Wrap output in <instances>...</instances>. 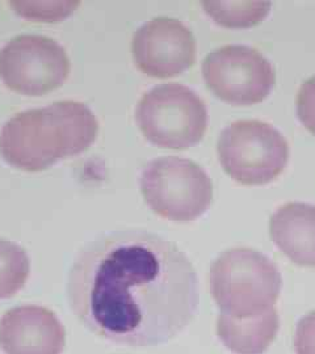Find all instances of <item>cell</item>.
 <instances>
[{
	"label": "cell",
	"mask_w": 315,
	"mask_h": 354,
	"mask_svg": "<svg viewBox=\"0 0 315 354\" xmlns=\"http://www.w3.org/2000/svg\"><path fill=\"white\" fill-rule=\"evenodd\" d=\"M278 266L262 252L233 248L221 253L209 273L219 314L235 319L259 317L276 308L281 291Z\"/></svg>",
	"instance_id": "3957f363"
},
{
	"label": "cell",
	"mask_w": 315,
	"mask_h": 354,
	"mask_svg": "<svg viewBox=\"0 0 315 354\" xmlns=\"http://www.w3.org/2000/svg\"><path fill=\"white\" fill-rule=\"evenodd\" d=\"M99 122L83 102H57L11 117L0 131V155L17 169L37 172L95 142Z\"/></svg>",
	"instance_id": "7a4b0ae2"
},
{
	"label": "cell",
	"mask_w": 315,
	"mask_h": 354,
	"mask_svg": "<svg viewBox=\"0 0 315 354\" xmlns=\"http://www.w3.org/2000/svg\"><path fill=\"white\" fill-rule=\"evenodd\" d=\"M67 298L95 335L118 345L152 346L188 327L199 307V283L175 243L139 230L114 231L76 254Z\"/></svg>",
	"instance_id": "6da1fadb"
},
{
	"label": "cell",
	"mask_w": 315,
	"mask_h": 354,
	"mask_svg": "<svg viewBox=\"0 0 315 354\" xmlns=\"http://www.w3.org/2000/svg\"><path fill=\"white\" fill-rule=\"evenodd\" d=\"M136 121L152 145L183 150L202 140L208 127V109L201 97L187 86L159 84L141 97Z\"/></svg>",
	"instance_id": "277c9868"
},
{
	"label": "cell",
	"mask_w": 315,
	"mask_h": 354,
	"mask_svg": "<svg viewBox=\"0 0 315 354\" xmlns=\"http://www.w3.org/2000/svg\"><path fill=\"white\" fill-rule=\"evenodd\" d=\"M139 184L152 212L170 221L197 219L213 198V184L205 169L179 156L152 159L143 167Z\"/></svg>",
	"instance_id": "5b68a950"
},
{
	"label": "cell",
	"mask_w": 315,
	"mask_h": 354,
	"mask_svg": "<svg viewBox=\"0 0 315 354\" xmlns=\"http://www.w3.org/2000/svg\"><path fill=\"white\" fill-rule=\"evenodd\" d=\"M297 115L303 127L315 136V75L303 82L298 91Z\"/></svg>",
	"instance_id": "2e32d148"
},
{
	"label": "cell",
	"mask_w": 315,
	"mask_h": 354,
	"mask_svg": "<svg viewBox=\"0 0 315 354\" xmlns=\"http://www.w3.org/2000/svg\"><path fill=\"white\" fill-rule=\"evenodd\" d=\"M271 1H202L204 11L217 24L226 28H249L264 20L271 11Z\"/></svg>",
	"instance_id": "4fadbf2b"
},
{
	"label": "cell",
	"mask_w": 315,
	"mask_h": 354,
	"mask_svg": "<svg viewBox=\"0 0 315 354\" xmlns=\"http://www.w3.org/2000/svg\"><path fill=\"white\" fill-rule=\"evenodd\" d=\"M29 270L26 250L13 241L0 239V299L11 298L21 290Z\"/></svg>",
	"instance_id": "5bb4252c"
},
{
	"label": "cell",
	"mask_w": 315,
	"mask_h": 354,
	"mask_svg": "<svg viewBox=\"0 0 315 354\" xmlns=\"http://www.w3.org/2000/svg\"><path fill=\"white\" fill-rule=\"evenodd\" d=\"M61 44L39 35H21L0 49V77L15 92L41 96L61 87L70 74Z\"/></svg>",
	"instance_id": "52a82bcc"
},
{
	"label": "cell",
	"mask_w": 315,
	"mask_h": 354,
	"mask_svg": "<svg viewBox=\"0 0 315 354\" xmlns=\"http://www.w3.org/2000/svg\"><path fill=\"white\" fill-rule=\"evenodd\" d=\"M294 349L297 354H315V311L300 319L294 335Z\"/></svg>",
	"instance_id": "e0dca14e"
},
{
	"label": "cell",
	"mask_w": 315,
	"mask_h": 354,
	"mask_svg": "<svg viewBox=\"0 0 315 354\" xmlns=\"http://www.w3.org/2000/svg\"><path fill=\"white\" fill-rule=\"evenodd\" d=\"M202 77L222 102L251 105L271 93L276 75L260 51L247 45H226L205 57Z\"/></svg>",
	"instance_id": "ba28073f"
},
{
	"label": "cell",
	"mask_w": 315,
	"mask_h": 354,
	"mask_svg": "<svg viewBox=\"0 0 315 354\" xmlns=\"http://www.w3.org/2000/svg\"><path fill=\"white\" fill-rule=\"evenodd\" d=\"M11 6L15 7L13 10L20 15L26 16L29 20H45V21H55L62 20L66 16L75 10L78 3L74 1H60V3H51V7L46 8V3H42L44 10L37 8L33 3L28 1H12Z\"/></svg>",
	"instance_id": "9a60e30c"
},
{
	"label": "cell",
	"mask_w": 315,
	"mask_h": 354,
	"mask_svg": "<svg viewBox=\"0 0 315 354\" xmlns=\"http://www.w3.org/2000/svg\"><path fill=\"white\" fill-rule=\"evenodd\" d=\"M269 232L278 250L293 263L315 266V206L289 203L271 216Z\"/></svg>",
	"instance_id": "8fae6325"
},
{
	"label": "cell",
	"mask_w": 315,
	"mask_h": 354,
	"mask_svg": "<svg viewBox=\"0 0 315 354\" xmlns=\"http://www.w3.org/2000/svg\"><path fill=\"white\" fill-rule=\"evenodd\" d=\"M196 39L188 26L171 17H156L139 26L132 39L134 64L146 75L171 77L196 61Z\"/></svg>",
	"instance_id": "9c48e42d"
},
{
	"label": "cell",
	"mask_w": 315,
	"mask_h": 354,
	"mask_svg": "<svg viewBox=\"0 0 315 354\" xmlns=\"http://www.w3.org/2000/svg\"><path fill=\"white\" fill-rule=\"evenodd\" d=\"M66 330L46 307L19 306L0 319V348L4 354H62Z\"/></svg>",
	"instance_id": "30bf717a"
},
{
	"label": "cell",
	"mask_w": 315,
	"mask_h": 354,
	"mask_svg": "<svg viewBox=\"0 0 315 354\" xmlns=\"http://www.w3.org/2000/svg\"><path fill=\"white\" fill-rule=\"evenodd\" d=\"M280 319L273 308L263 315L235 319L219 314L217 336L234 354H263L278 336Z\"/></svg>",
	"instance_id": "7c38bea8"
},
{
	"label": "cell",
	"mask_w": 315,
	"mask_h": 354,
	"mask_svg": "<svg viewBox=\"0 0 315 354\" xmlns=\"http://www.w3.org/2000/svg\"><path fill=\"white\" fill-rule=\"evenodd\" d=\"M217 153L234 180L244 185H263L285 169L289 146L276 127L259 120H240L224 127Z\"/></svg>",
	"instance_id": "8992f818"
}]
</instances>
